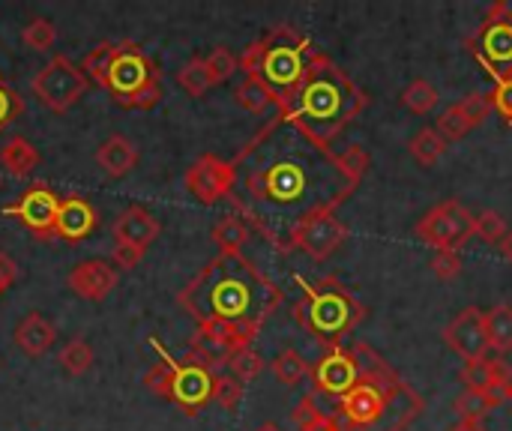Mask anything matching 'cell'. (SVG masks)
<instances>
[{"label": "cell", "mask_w": 512, "mask_h": 431, "mask_svg": "<svg viewBox=\"0 0 512 431\" xmlns=\"http://www.w3.org/2000/svg\"><path fill=\"white\" fill-rule=\"evenodd\" d=\"M237 186L231 204L276 252L318 213H336L360 186L342 153L318 147L279 114L231 159Z\"/></svg>", "instance_id": "obj_1"}, {"label": "cell", "mask_w": 512, "mask_h": 431, "mask_svg": "<svg viewBox=\"0 0 512 431\" xmlns=\"http://www.w3.org/2000/svg\"><path fill=\"white\" fill-rule=\"evenodd\" d=\"M282 297V288L246 255H216L189 279L177 303L198 324L222 327L234 348L243 351L252 348L270 315L282 306Z\"/></svg>", "instance_id": "obj_2"}, {"label": "cell", "mask_w": 512, "mask_h": 431, "mask_svg": "<svg viewBox=\"0 0 512 431\" xmlns=\"http://www.w3.org/2000/svg\"><path fill=\"white\" fill-rule=\"evenodd\" d=\"M369 108V93L321 48L312 54L306 78L294 99L276 111L285 123L300 129L318 147H333V141Z\"/></svg>", "instance_id": "obj_3"}, {"label": "cell", "mask_w": 512, "mask_h": 431, "mask_svg": "<svg viewBox=\"0 0 512 431\" xmlns=\"http://www.w3.org/2000/svg\"><path fill=\"white\" fill-rule=\"evenodd\" d=\"M315 51L318 48L309 36L288 24H279L240 54V69L246 78L261 81L273 93L276 111H282L300 90Z\"/></svg>", "instance_id": "obj_4"}, {"label": "cell", "mask_w": 512, "mask_h": 431, "mask_svg": "<svg viewBox=\"0 0 512 431\" xmlns=\"http://www.w3.org/2000/svg\"><path fill=\"white\" fill-rule=\"evenodd\" d=\"M294 282L303 288V300L294 303V309H291L294 321L324 351L342 348L345 336H351L363 324L366 306L336 276H324L321 282H309L300 273H294Z\"/></svg>", "instance_id": "obj_5"}, {"label": "cell", "mask_w": 512, "mask_h": 431, "mask_svg": "<svg viewBox=\"0 0 512 431\" xmlns=\"http://www.w3.org/2000/svg\"><path fill=\"white\" fill-rule=\"evenodd\" d=\"M108 93L120 108L132 111H150L162 99L159 69L144 54L138 42H117V54L108 72Z\"/></svg>", "instance_id": "obj_6"}, {"label": "cell", "mask_w": 512, "mask_h": 431, "mask_svg": "<svg viewBox=\"0 0 512 431\" xmlns=\"http://www.w3.org/2000/svg\"><path fill=\"white\" fill-rule=\"evenodd\" d=\"M150 348L159 354V360H165L171 366V405H177L189 417H198L213 402V378H216V372L207 369L204 363H198L195 357L174 360L162 348L159 339H150Z\"/></svg>", "instance_id": "obj_7"}, {"label": "cell", "mask_w": 512, "mask_h": 431, "mask_svg": "<svg viewBox=\"0 0 512 431\" xmlns=\"http://www.w3.org/2000/svg\"><path fill=\"white\" fill-rule=\"evenodd\" d=\"M414 234L435 252H462L468 246V240L474 237V213L462 201L450 198V201L432 207L414 225Z\"/></svg>", "instance_id": "obj_8"}, {"label": "cell", "mask_w": 512, "mask_h": 431, "mask_svg": "<svg viewBox=\"0 0 512 431\" xmlns=\"http://www.w3.org/2000/svg\"><path fill=\"white\" fill-rule=\"evenodd\" d=\"M30 90L48 111L63 114L87 93V78L69 57L57 54L33 75Z\"/></svg>", "instance_id": "obj_9"}, {"label": "cell", "mask_w": 512, "mask_h": 431, "mask_svg": "<svg viewBox=\"0 0 512 431\" xmlns=\"http://www.w3.org/2000/svg\"><path fill=\"white\" fill-rule=\"evenodd\" d=\"M183 183L195 201L213 207L225 198L231 201V195L237 189V165L231 159H219L213 153H204L186 168Z\"/></svg>", "instance_id": "obj_10"}, {"label": "cell", "mask_w": 512, "mask_h": 431, "mask_svg": "<svg viewBox=\"0 0 512 431\" xmlns=\"http://www.w3.org/2000/svg\"><path fill=\"white\" fill-rule=\"evenodd\" d=\"M360 381V366L354 351L345 348H330L324 357L312 366V396L315 399H330L333 411L339 399Z\"/></svg>", "instance_id": "obj_11"}, {"label": "cell", "mask_w": 512, "mask_h": 431, "mask_svg": "<svg viewBox=\"0 0 512 431\" xmlns=\"http://www.w3.org/2000/svg\"><path fill=\"white\" fill-rule=\"evenodd\" d=\"M6 216L18 219L30 234H36L39 240H54V228H57V213H60V198L45 186V183H33L15 204L3 207Z\"/></svg>", "instance_id": "obj_12"}, {"label": "cell", "mask_w": 512, "mask_h": 431, "mask_svg": "<svg viewBox=\"0 0 512 431\" xmlns=\"http://www.w3.org/2000/svg\"><path fill=\"white\" fill-rule=\"evenodd\" d=\"M348 240V225L336 213H318L306 219L288 243V252H306L312 261H327Z\"/></svg>", "instance_id": "obj_13"}, {"label": "cell", "mask_w": 512, "mask_h": 431, "mask_svg": "<svg viewBox=\"0 0 512 431\" xmlns=\"http://www.w3.org/2000/svg\"><path fill=\"white\" fill-rule=\"evenodd\" d=\"M465 45L480 60V66L486 72L512 75V24L486 15V21L480 24V30Z\"/></svg>", "instance_id": "obj_14"}, {"label": "cell", "mask_w": 512, "mask_h": 431, "mask_svg": "<svg viewBox=\"0 0 512 431\" xmlns=\"http://www.w3.org/2000/svg\"><path fill=\"white\" fill-rule=\"evenodd\" d=\"M444 342L450 351H456L465 363L489 357V336H486V312L480 306L462 309L447 327H444Z\"/></svg>", "instance_id": "obj_15"}, {"label": "cell", "mask_w": 512, "mask_h": 431, "mask_svg": "<svg viewBox=\"0 0 512 431\" xmlns=\"http://www.w3.org/2000/svg\"><path fill=\"white\" fill-rule=\"evenodd\" d=\"M495 111L492 105V93H468L465 99L453 102L435 123L438 135L450 144V141H462L468 132H474L477 126L486 123V117Z\"/></svg>", "instance_id": "obj_16"}, {"label": "cell", "mask_w": 512, "mask_h": 431, "mask_svg": "<svg viewBox=\"0 0 512 431\" xmlns=\"http://www.w3.org/2000/svg\"><path fill=\"white\" fill-rule=\"evenodd\" d=\"M66 285L72 294H78L81 300L87 303H102L114 294L117 288V267L102 261V258H90V261H81L69 270L66 276Z\"/></svg>", "instance_id": "obj_17"}, {"label": "cell", "mask_w": 512, "mask_h": 431, "mask_svg": "<svg viewBox=\"0 0 512 431\" xmlns=\"http://www.w3.org/2000/svg\"><path fill=\"white\" fill-rule=\"evenodd\" d=\"M96 225H99V213H96V207L90 201H84L78 195L60 198L54 237H60L66 243H81L96 231Z\"/></svg>", "instance_id": "obj_18"}, {"label": "cell", "mask_w": 512, "mask_h": 431, "mask_svg": "<svg viewBox=\"0 0 512 431\" xmlns=\"http://www.w3.org/2000/svg\"><path fill=\"white\" fill-rule=\"evenodd\" d=\"M114 243H132L141 249H150L159 237V222L147 207H126L117 219H114Z\"/></svg>", "instance_id": "obj_19"}, {"label": "cell", "mask_w": 512, "mask_h": 431, "mask_svg": "<svg viewBox=\"0 0 512 431\" xmlns=\"http://www.w3.org/2000/svg\"><path fill=\"white\" fill-rule=\"evenodd\" d=\"M12 339H15V348L21 354H27L30 360H39V357H45L54 348L57 327L42 312H30V315L21 318V324L15 327Z\"/></svg>", "instance_id": "obj_20"}, {"label": "cell", "mask_w": 512, "mask_h": 431, "mask_svg": "<svg viewBox=\"0 0 512 431\" xmlns=\"http://www.w3.org/2000/svg\"><path fill=\"white\" fill-rule=\"evenodd\" d=\"M459 381L465 384V390H474V393H489V396H504L507 393V384H510V372L504 369L501 360H474V363H465V369L459 372ZM507 399V396H504Z\"/></svg>", "instance_id": "obj_21"}, {"label": "cell", "mask_w": 512, "mask_h": 431, "mask_svg": "<svg viewBox=\"0 0 512 431\" xmlns=\"http://www.w3.org/2000/svg\"><path fill=\"white\" fill-rule=\"evenodd\" d=\"M96 162H99V168H102L108 177L120 180V177H126V174L138 165V150H135V144H132L126 135H111V138H105V141L99 144Z\"/></svg>", "instance_id": "obj_22"}, {"label": "cell", "mask_w": 512, "mask_h": 431, "mask_svg": "<svg viewBox=\"0 0 512 431\" xmlns=\"http://www.w3.org/2000/svg\"><path fill=\"white\" fill-rule=\"evenodd\" d=\"M249 222L240 213H228L213 225V243L219 246V255H243V246L249 243Z\"/></svg>", "instance_id": "obj_23"}, {"label": "cell", "mask_w": 512, "mask_h": 431, "mask_svg": "<svg viewBox=\"0 0 512 431\" xmlns=\"http://www.w3.org/2000/svg\"><path fill=\"white\" fill-rule=\"evenodd\" d=\"M0 165H3L6 174H12V177H27V174L39 165V150H36L27 138L15 135V138H9V141L3 144V150H0Z\"/></svg>", "instance_id": "obj_24"}, {"label": "cell", "mask_w": 512, "mask_h": 431, "mask_svg": "<svg viewBox=\"0 0 512 431\" xmlns=\"http://www.w3.org/2000/svg\"><path fill=\"white\" fill-rule=\"evenodd\" d=\"M291 420H294V426L300 431H345L342 429V423H339V417H336L333 411L321 408L318 399H315L312 393L303 396V402H300V408L291 414Z\"/></svg>", "instance_id": "obj_25"}, {"label": "cell", "mask_w": 512, "mask_h": 431, "mask_svg": "<svg viewBox=\"0 0 512 431\" xmlns=\"http://www.w3.org/2000/svg\"><path fill=\"white\" fill-rule=\"evenodd\" d=\"M270 369H273V375H276V381L282 387H297L300 381L312 378V366H309V360H303V354L297 348H282L273 357Z\"/></svg>", "instance_id": "obj_26"}, {"label": "cell", "mask_w": 512, "mask_h": 431, "mask_svg": "<svg viewBox=\"0 0 512 431\" xmlns=\"http://www.w3.org/2000/svg\"><path fill=\"white\" fill-rule=\"evenodd\" d=\"M486 336H489V351L495 354L512 351V306L498 303L495 309L486 312Z\"/></svg>", "instance_id": "obj_27"}, {"label": "cell", "mask_w": 512, "mask_h": 431, "mask_svg": "<svg viewBox=\"0 0 512 431\" xmlns=\"http://www.w3.org/2000/svg\"><path fill=\"white\" fill-rule=\"evenodd\" d=\"M114 54H117V42H99L93 45L84 60H81V72L87 81H96L102 90H108V72H111V63H114Z\"/></svg>", "instance_id": "obj_28"}, {"label": "cell", "mask_w": 512, "mask_h": 431, "mask_svg": "<svg viewBox=\"0 0 512 431\" xmlns=\"http://www.w3.org/2000/svg\"><path fill=\"white\" fill-rule=\"evenodd\" d=\"M408 153H411L423 168H432V165H438V162L444 159V153H447V141L438 135V129H435V126H426V129H420V132L411 138Z\"/></svg>", "instance_id": "obj_29"}, {"label": "cell", "mask_w": 512, "mask_h": 431, "mask_svg": "<svg viewBox=\"0 0 512 431\" xmlns=\"http://www.w3.org/2000/svg\"><path fill=\"white\" fill-rule=\"evenodd\" d=\"M501 402H507L504 396H489V393H474V390H465L456 402H453V411L459 420H474V423H483Z\"/></svg>", "instance_id": "obj_30"}, {"label": "cell", "mask_w": 512, "mask_h": 431, "mask_svg": "<svg viewBox=\"0 0 512 431\" xmlns=\"http://www.w3.org/2000/svg\"><path fill=\"white\" fill-rule=\"evenodd\" d=\"M177 84H180V90L189 93L192 99H201L210 87H216V81H213V75H210L204 57H192L189 63H183L180 72H177Z\"/></svg>", "instance_id": "obj_31"}, {"label": "cell", "mask_w": 512, "mask_h": 431, "mask_svg": "<svg viewBox=\"0 0 512 431\" xmlns=\"http://www.w3.org/2000/svg\"><path fill=\"white\" fill-rule=\"evenodd\" d=\"M234 99H237V105H240L243 111H249V114H267L270 108H276L273 93H270L261 81H255V78H243V81L237 84V90H234Z\"/></svg>", "instance_id": "obj_32"}, {"label": "cell", "mask_w": 512, "mask_h": 431, "mask_svg": "<svg viewBox=\"0 0 512 431\" xmlns=\"http://www.w3.org/2000/svg\"><path fill=\"white\" fill-rule=\"evenodd\" d=\"M402 105L411 111V114H417V117H426L435 105H438V90H435V84H429L426 78H417V81H411L405 90H402Z\"/></svg>", "instance_id": "obj_33"}, {"label": "cell", "mask_w": 512, "mask_h": 431, "mask_svg": "<svg viewBox=\"0 0 512 431\" xmlns=\"http://www.w3.org/2000/svg\"><path fill=\"white\" fill-rule=\"evenodd\" d=\"M60 369L69 375V378H81V375H87L90 372V366H93V348L84 342V339H72L69 345H63L60 348Z\"/></svg>", "instance_id": "obj_34"}, {"label": "cell", "mask_w": 512, "mask_h": 431, "mask_svg": "<svg viewBox=\"0 0 512 431\" xmlns=\"http://www.w3.org/2000/svg\"><path fill=\"white\" fill-rule=\"evenodd\" d=\"M228 372L240 381V384H252L261 372H264V357L255 348H243L228 360Z\"/></svg>", "instance_id": "obj_35"}, {"label": "cell", "mask_w": 512, "mask_h": 431, "mask_svg": "<svg viewBox=\"0 0 512 431\" xmlns=\"http://www.w3.org/2000/svg\"><path fill=\"white\" fill-rule=\"evenodd\" d=\"M21 39L30 51H48L54 48L57 42V27L51 18H33L24 30H21Z\"/></svg>", "instance_id": "obj_36"}, {"label": "cell", "mask_w": 512, "mask_h": 431, "mask_svg": "<svg viewBox=\"0 0 512 431\" xmlns=\"http://www.w3.org/2000/svg\"><path fill=\"white\" fill-rule=\"evenodd\" d=\"M213 402L225 411H234L243 402V384L231 372H216L213 378Z\"/></svg>", "instance_id": "obj_37"}, {"label": "cell", "mask_w": 512, "mask_h": 431, "mask_svg": "<svg viewBox=\"0 0 512 431\" xmlns=\"http://www.w3.org/2000/svg\"><path fill=\"white\" fill-rule=\"evenodd\" d=\"M204 60H207V69H210V75H213L216 84L228 81V78L240 69V57H234L225 45H216Z\"/></svg>", "instance_id": "obj_38"}, {"label": "cell", "mask_w": 512, "mask_h": 431, "mask_svg": "<svg viewBox=\"0 0 512 431\" xmlns=\"http://www.w3.org/2000/svg\"><path fill=\"white\" fill-rule=\"evenodd\" d=\"M507 231H510V228H507L504 216L495 213V210H486V213L474 216V237H480V240H486V243H495V246H498V243L504 240Z\"/></svg>", "instance_id": "obj_39"}, {"label": "cell", "mask_w": 512, "mask_h": 431, "mask_svg": "<svg viewBox=\"0 0 512 431\" xmlns=\"http://www.w3.org/2000/svg\"><path fill=\"white\" fill-rule=\"evenodd\" d=\"M144 387H147L153 396L171 402V366H168L165 360L153 363V366L144 372Z\"/></svg>", "instance_id": "obj_40"}, {"label": "cell", "mask_w": 512, "mask_h": 431, "mask_svg": "<svg viewBox=\"0 0 512 431\" xmlns=\"http://www.w3.org/2000/svg\"><path fill=\"white\" fill-rule=\"evenodd\" d=\"M489 78L495 81L492 105H495V111L512 126V75H495V72H489Z\"/></svg>", "instance_id": "obj_41"}, {"label": "cell", "mask_w": 512, "mask_h": 431, "mask_svg": "<svg viewBox=\"0 0 512 431\" xmlns=\"http://www.w3.org/2000/svg\"><path fill=\"white\" fill-rule=\"evenodd\" d=\"M24 111V99L3 81V75H0V132L18 117Z\"/></svg>", "instance_id": "obj_42"}, {"label": "cell", "mask_w": 512, "mask_h": 431, "mask_svg": "<svg viewBox=\"0 0 512 431\" xmlns=\"http://www.w3.org/2000/svg\"><path fill=\"white\" fill-rule=\"evenodd\" d=\"M432 270L441 282H450L462 273V252H435L432 255Z\"/></svg>", "instance_id": "obj_43"}, {"label": "cell", "mask_w": 512, "mask_h": 431, "mask_svg": "<svg viewBox=\"0 0 512 431\" xmlns=\"http://www.w3.org/2000/svg\"><path fill=\"white\" fill-rule=\"evenodd\" d=\"M147 249L132 246V243H114L111 249V264H117V270H135L144 261Z\"/></svg>", "instance_id": "obj_44"}, {"label": "cell", "mask_w": 512, "mask_h": 431, "mask_svg": "<svg viewBox=\"0 0 512 431\" xmlns=\"http://www.w3.org/2000/svg\"><path fill=\"white\" fill-rule=\"evenodd\" d=\"M18 279V264L12 261V255L0 252V294H6Z\"/></svg>", "instance_id": "obj_45"}, {"label": "cell", "mask_w": 512, "mask_h": 431, "mask_svg": "<svg viewBox=\"0 0 512 431\" xmlns=\"http://www.w3.org/2000/svg\"><path fill=\"white\" fill-rule=\"evenodd\" d=\"M489 18H498V21H507V24H512V0H498V3H492Z\"/></svg>", "instance_id": "obj_46"}, {"label": "cell", "mask_w": 512, "mask_h": 431, "mask_svg": "<svg viewBox=\"0 0 512 431\" xmlns=\"http://www.w3.org/2000/svg\"><path fill=\"white\" fill-rule=\"evenodd\" d=\"M447 431H489L483 423H474V420H459L456 426H450Z\"/></svg>", "instance_id": "obj_47"}, {"label": "cell", "mask_w": 512, "mask_h": 431, "mask_svg": "<svg viewBox=\"0 0 512 431\" xmlns=\"http://www.w3.org/2000/svg\"><path fill=\"white\" fill-rule=\"evenodd\" d=\"M498 252H501V258H507L512 264V228L504 234V240L498 243Z\"/></svg>", "instance_id": "obj_48"}, {"label": "cell", "mask_w": 512, "mask_h": 431, "mask_svg": "<svg viewBox=\"0 0 512 431\" xmlns=\"http://www.w3.org/2000/svg\"><path fill=\"white\" fill-rule=\"evenodd\" d=\"M255 431H282V426H276V423H261Z\"/></svg>", "instance_id": "obj_49"}, {"label": "cell", "mask_w": 512, "mask_h": 431, "mask_svg": "<svg viewBox=\"0 0 512 431\" xmlns=\"http://www.w3.org/2000/svg\"><path fill=\"white\" fill-rule=\"evenodd\" d=\"M504 396H507V402H512V375H510V384H507V393H504Z\"/></svg>", "instance_id": "obj_50"}]
</instances>
